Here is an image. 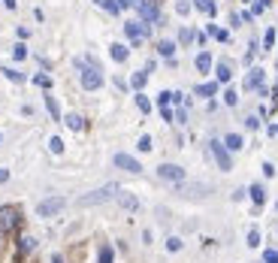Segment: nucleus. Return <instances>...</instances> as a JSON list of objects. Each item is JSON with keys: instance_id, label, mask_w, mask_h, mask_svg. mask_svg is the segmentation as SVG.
Returning a JSON list of instances; mask_svg holds the SVG:
<instances>
[{"instance_id": "obj_1", "label": "nucleus", "mask_w": 278, "mask_h": 263, "mask_svg": "<svg viewBox=\"0 0 278 263\" xmlns=\"http://www.w3.org/2000/svg\"><path fill=\"white\" fill-rule=\"evenodd\" d=\"M76 67L82 70L79 73V82H82V88L85 91H97L100 85H103V70H100V64L94 61V58H76Z\"/></svg>"}, {"instance_id": "obj_2", "label": "nucleus", "mask_w": 278, "mask_h": 263, "mask_svg": "<svg viewBox=\"0 0 278 263\" xmlns=\"http://www.w3.org/2000/svg\"><path fill=\"white\" fill-rule=\"evenodd\" d=\"M118 191H121V188H118L115 182H112V185H103V188H97V191H91L88 197H79V206H85V209H88V206H100V203H106V200H112V197H115Z\"/></svg>"}, {"instance_id": "obj_3", "label": "nucleus", "mask_w": 278, "mask_h": 263, "mask_svg": "<svg viewBox=\"0 0 278 263\" xmlns=\"http://www.w3.org/2000/svg\"><path fill=\"white\" fill-rule=\"evenodd\" d=\"M18 224H21V212H18V206H0V236L18 230Z\"/></svg>"}, {"instance_id": "obj_4", "label": "nucleus", "mask_w": 278, "mask_h": 263, "mask_svg": "<svg viewBox=\"0 0 278 263\" xmlns=\"http://www.w3.org/2000/svg\"><path fill=\"white\" fill-rule=\"evenodd\" d=\"M124 36L130 39V45H142V39L151 36V24H145V21H127L124 24Z\"/></svg>"}, {"instance_id": "obj_5", "label": "nucleus", "mask_w": 278, "mask_h": 263, "mask_svg": "<svg viewBox=\"0 0 278 263\" xmlns=\"http://www.w3.org/2000/svg\"><path fill=\"white\" fill-rule=\"evenodd\" d=\"M209 148H212V154H215V161H218V167L227 173V170H233V161H230V151H227V145L224 142H218V139H212L209 142Z\"/></svg>"}, {"instance_id": "obj_6", "label": "nucleus", "mask_w": 278, "mask_h": 263, "mask_svg": "<svg viewBox=\"0 0 278 263\" xmlns=\"http://www.w3.org/2000/svg\"><path fill=\"white\" fill-rule=\"evenodd\" d=\"M64 206H67V200H64V197H51V200H42V203L36 206V215H39V218H51V215H58Z\"/></svg>"}, {"instance_id": "obj_7", "label": "nucleus", "mask_w": 278, "mask_h": 263, "mask_svg": "<svg viewBox=\"0 0 278 263\" xmlns=\"http://www.w3.org/2000/svg\"><path fill=\"white\" fill-rule=\"evenodd\" d=\"M157 176H160L163 182H176V185L185 182V170H182L179 164H160V167H157Z\"/></svg>"}, {"instance_id": "obj_8", "label": "nucleus", "mask_w": 278, "mask_h": 263, "mask_svg": "<svg viewBox=\"0 0 278 263\" xmlns=\"http://www.w3.org/2000/svg\"><path fill=\"white\" fill-rule=\"evenodd\" d=\"M263 76H266V73H263L260 67H251L248 76H245V82H242V88H245V91H257V88L263 85Z\"/></svg>"}, {"instance_id": "obj_9", "label": "nucleus", "mask_w": 278, "mask_h": 263, "mask_svg": "<svg viewBox=\"0 0 278 263\" xmlns=\"http://www.w3.org/2000/svg\"><path fill=\"white\" fill-rule=\"evenodd\" d=\"M112 161H115V167H121V170H127V173H142L139 161H136V157H130V154H121V151H118Z\"/></svg>"}, {"instance_id": "obj_10", "label": "nucleus", "mask_w": 278, "mask_h": 263, "mask_svg": "<svg viewBox=\"0 0 278 263\" xmlns=\"http://www.w3.org/2000/svg\"><path fill=\"white\" fill-rule=\"evenodd\" d=\"M30 251H36V239H33V236H21V239H18V254H15V260L27 257Z\"/></svg>"}, {"instance_id": "obj_11", "label": "nucleus", "mask_w": 278, "mask_h": 263, "mask_svg": "<svg viewBox=\"0 0 278 263\" xmlns=\"http://www.w3.org/2000/svg\"><path fill=\"white\" fill-rule=\"evenodd\" d=\"M215 73H218V82H221V85H227V82L233 79V64H230V61H218Z\"/></svg>"}, {"instance_id": "obj_12", "label": "nucleus", "mask_w": 278, "mask_h": 263, "mask_svg": "<svg viewBox=\"0 0 278 263\" xmlns=\"http://www.w3.org/2000/svg\"><path fill=\"white\" fill-rule=\"evenodd\" d=\"M109 55H112V61L124 64V61L130 58V48H127V45H121V42H112V45H109Z\"/></svg>"}, {"instance_id": "obj_13", "label": "nucleus", "mask_w": 278, "mask_h": 263, "mask_svg": "<svg viewBox=\"0 0 278 263\" xmlns=\"http://www.w3.org/2000/svg\"><path fill=\"white\" fill-rule=\"evenodd\" d=\"M194 64H197V70H200V73H209V70L215 67V61H212V55H209V51H200V55L194 58Z\"/></svg>"}, {"instance_id": "obj_14", "label": "nucleus", "mask_w": 278, "mask_h": 263, "mask_svg": "<svg viewBox=\"0 0 278 263\" xmlns=\"http://www.w3.org/2000/svg\"><path fill=\"white\" fill-rule=\"evenodd\" d=\"M64 124L73 130V133H79L82 127H85V121H82V115H76V112H70V115H64Z\"/></svg>"}, {"instance_id": "obj_15", "label": "nucleus", "mask_w": 278, "mask_h": 263, "mask_svg": "<svg viewBox=\"0 0 278 263\" xmlns=\"http://www.w3.org/2000/svg\"><path fill=\"white\" fill-rule=\"evenodd\" d=\"M157 55H160V58H173V55H176V42H173V39H160V42H157Z\"/></svg>"}, {"instance_id": "obj_16", "label": "nucleus", "mask_w": 278, "mask_h": 263, "mask_svg": "<svg viewBox=\"0 0 278 263\" xmlns=\"http://www.w3.org/2000/svg\"><path fill=\"white\" fill-rule=\"evenodd\" d=\"M145 82H148V73H145V70H139V73H133L130 88H133V91H142V88H145Z\"/></svg>"}, {"instance_id": "obj_17", "label": "nucleus", "mask_w": 278, "mask_h": 263, "mask_svg": "<svg viewBox=\"0 0 278 263\" xmlns=\"http://www.w3.org/2000/svg\"><path fill=\"white\" fill-rule=\"evenodd\" d=\"M215 94H218V82H206L197 88V97H215Z\"/></svg>"}, {"instance_id": "obj_18", "label": "nucleus", "mask_w": 278, "mask_h": 263, "mask_svg": "<svg viewBox=\"0 0 278 263\" xmlns=\"http://www.w3.org/2000/svg\"><path fill=\"white\" fill-rule=\"evenodd\" d=\"M224 145H227V151H239V148H242V136H239V133H227Z\"/></svg>"}, {"instance_id": "obj_19", "label": "nucleus", "mask_w": 278, "mask_h": 263, "mask_svg": "<svg viewBox=\"0 0 278 263\" xmlns=\"http://www.w3.org/2000/svg\"><path fill=\"white\" fill-rule=\"evenodd\" d=\"M194 6H197L200 12H206V15H215V12H218L215 0H194Z\"/></svg>"}, {"instance_id": "obj_20", "label": "nucleus", "mask_w": 278, "mask_h": 263, "mask_svg": "<svg viewBox=\"0 0 278 263\" xmlns=\"http://www.w3.org/2000/svg\"><path fill=\"white\" fill-rule=\"evenodd\" d=\"M0 73H3L9 82H15V85H21V82H24V73H18V70H12V67H3Z\"/></svg>"}, {"instance_id": "obj_21", "label": "nucleus", "mask_w": 278, "mask_h": 263, "mask_svg": "<svg viewBox=\"0 0 278 263\" xmlns=\"http://www.w3.org/2000/svg\"><path fill=\"white\" fill-rule=\"evenodd\" d=\"M45 109H48V115H51L54 121H61V106H58L54 97H45Z\"/></svg>"}, {"instance_id": "obj_22", "label": "nucleus", "mask_w": 278, "mask_h": 263, "mask_svg": "<svg viewBox=\"0 0 278 263\" xmlns=\"http://www.w3.org/2000/svg\"><path fill=\"white\" fill-rule=\"evenodd\" d=\"M251 200H254L257 206L266 203V191H263V185H251Z\"/></svg>"}, {"instance_id": "obj_23", "label": "nucleus", "mask_w": 278, "mask_h": 263, "mask_svg": "<svg viewBox=\"0 0 278 263\" xmlns=\"http://www.w3.org/2000/svg\"><path fill=\"white\" fill-rule=\"evenodd\" d=\"M97 6H103L109 15H118L121 12V6H118V0H97Z\"/></svg>"}, {"instance_id": "obj_24", "label": "nucleus", "mask_w": 278, "mask_h": 263, "mask_svg": "<svg viewBox=\"0 0 278 263\" xmlns=\"http://www.w3.org/2000/svg\"><path fill=\"white\" fill-rule=\"evenodd\" d=\"M275 39H278L275 27H269V30L263 33V48H275Z\"/></svg>"}, {"instance_id": "obj_25", "label": "nucleus", "mask_w": 278, "mask_h": 263, "mask_svg": "<svg viewBox=\"0 0 278 263\" xmlns=\"http://www.w3.org/2000/svg\"><path fill=\"white\" fill-rule=\"evenodd\" d=\"M209 33H212L215 39H221V42H230V33H227V30H221V27H215V24H209Z\"/></svg>"}, {"instance_id": "obj_26", "label": "nucleus", "mask_w": 278, "mask_h": 263, "mask_svg": "<svg viewBox=\"0 0 278 263\" xmlns=\"http://www.w3.org/2000/svg\"><path fill=\"white\" fill-rule=\"evenodd\" d=\"M12 58H15V61H24V58H27V45H24V42H15V45H12Z\"/></svg>"}, {"instance_id": "obj_27", "label": "nucleus", "mask_w": 278, "mask_h": 263, "mask_svg": "<svg viewBox=\"0 0 278 263\" xmlns=\"http://www.w3.org/2000/svg\"><path fill=\"white\" fill-rule=\"evenodd\" d=\"M257 51H260V45H257V42L251 39V42H248V51H245V64H251V61L257 58Z\"/></svg>"}, {"instance_id": "obj_28", "label": "nucleus", "mask_w": 278, "mask_h": 263, "mask_svg": "<svg viewBox=\"0 0 278 263\" xmlns=\"http://www.w3.org/2000/svg\"><path fill=\"white\" fill-rule=\"evenodd\" d=\"M179 42H182V45H191V42H194V30H191V27H185V30L179 33Z\"/></svg>"}, {"instance_id": "obj_29", "label": "nucleus", "mask_w": 278, "mask_h": 263, "mask_svg": "<svg viewBox=\"0 0 278 263\" xmlns=\"http://www.w3.org/2000/svg\"><path fill=\"white\" fill-rule=\"evenodd\" d=\"M33 85H39V88H51V79H48L45 73H36V76H33Z\"/></svg>"}, {"instance_id": "obj_30", "label": "nucleus", "mask_w": 278, "mask_h": 263, "mask_svg": "<svg viewBox=\"0 0 278 263\" xmlns=\"http://www.w3.org/2000/svg\"><path fill=\"white\" fill-rule=\"evenodd\" d=\"M224 103H227V106H236V103H239V94H236L233 88H227V91H224Z\"/></svg>"}, {"instance_id": "obj_31", "label": "nucleus", "mask_w": 278, "mask_h": 263, "mask_svg": "<svg viewBox=\"0 0 278 263\" xmlns=\"http://www.w3.org/2000/svg\"><path fill=\"white\" fill-rule=\"evenodd\" d=\"M136 106H139L142 112H151V100H148L145 94H136Z\"/></svg>"}, {"instance_id": "obj_32", "label": "nucleus", "mask_w": 278, "mask_h": 263, "mask_svg": "<svg viewBox=\"0 0 278 263\" xmlns=\"http://www.w3.org/2000/svg\"><path fill=\"white\" fill-rule=\"evenodd\" d=\"M118 200H121V206H124V209H130V212L136 209V197H130V194H121Z\"/></svg>"}, {"instance_id": "obj_33", "label": "nucleus", "mask_w": 278, "mask_h": 263, "mask_svg": "<svg viewBox=\"0 0 278 263\" xmlns=\"http://www.w3.org/2000/svg\"><path fill=\"white\" fill-rule=\"evenodd\" d=\"M248 245H251V248H257V245H260V230H257V227H251V230H248Z\"/></svg>"}, {"instance_id": "obj_34", "label": "nucleus", "mask_w": 278, "mask_h": 263, "mask_svg": "<svg viewBox=\"0 0 278 263\" xmlns=\"http://www.w3.org/2000/svg\"><path fill=\"white\" fill-rule=\"evenodd\" d=\"M269 6H272V0H257V3L251 6V15H260V12H263V9H269Z\"/></svg>"}, {"instance_id": "obj_35", "label": "nucleus", "mask_w": 278, "mask_h": 263, "mask_svg": "<svg viewBox=\"0 0 278 263\" xmlns=\"http://www.w3.org/2000/svg\"><path fill=\"white\" fill-rule=\"evenodd\" d=\"M173 103V91H160L157 94V106H170Z\"/></svg>"}, {"instance_id": "obj_36", "label": "nucleus", "mask_w": 278, "mask_h": 263, "mask_svg": "<svg viewBox=\"0 0 278 263\" xmlns=\"http://www.w3.org/2000/svg\"><path fill=\"white\" fill-rule=\"evenodd\" d=\"M48 148H51V154H61V151H64V142H61L58 136H51V139H48Z\"/></svg>"}, {"instance_id": "obj_37", "label": "nucleus", "mask_w": 278, "mask_h": 263, "mask_svg": "<svg viewBox=\"0 0 278 263\" xmlns=\"http://www.w3.org/2000/svg\"><path fill=\"white\" fill-rule=\"evenodd\" d=\"M166 251H182V239L179 236H170L166 239Z\"/></svg>"}, {"instance_id": "obj_38", "label": "nucleus", "mask_w": 278, "mask_h": 263, "mask_svg": "<svg viewBox=\"0 0 278 263\" xmlns=\"http://www.w3.org/2000/svg\"><path fill=\"white\" fill-rule=\"evenodd\" d=\"M263 263H278V248H266L263 251Z\"/></svg>"}, {"instance_id": "obj_39", "label": "nucleus", "mask_w": 278, "mask_h": 263, "mask_svg": "<svg viewBox=\"0 0 278 263\" xmlns=\"http://www.w3.org/2000/svg\"><path fill=\"white\" fill-rule=\"evenodd\" d=\"M97 263H112V248H109V245H103V248H100V260Z\"/></svg>"}, {"instance_id": "obj_40", "label": "nucleus", "mask_w": 278, "mask_h": 263, "mask_svg": "<svg viewBox=\"0 0 278 263\" xmlns=\"http://www.w3.org/2000/svg\"><path fill=\"white\" fill-rule=\"evenodd\" d=\"M139 151H151V136L145 133V136H139V145H136Z\"/></svg>"}, {"instance_id": "obj_41", "label": "nucleus", "mask_w": 278, "mask_h": 263, "mask_svg": "<svg viewBox=\"0 0 278 263\" xmlns=\"http://www.w3.org/2000/svg\"><path fill=\"white\" fill-rule=\"evenodd\" d=\"M176 12H179V15H188V12H191V3H188V0H179V3H176Z\"/></svg>"}, {"instance_id": "obj_42", "label": "nucleus", "mask_w": 278, "mask_h": 263, "mask_svg": "<svg viewBox=\"0 0 278 263\" xmlns=\"http://www.w3.org/2000/svg\"><path fill=\"white\" fill-rule=\"evenodd\" d=\"M245 127H248V130H257V127H260V118H257V115H248V118H245Z\"/></svg>"}, {"instance_id": "obj_43", "label": "nucleus", "mask_w": 278, "mask_h": 263, "mask_svg": "<svg viewBox=\"0 0 278 263\" xmlns=\"http://www.w3.org/2000/svg\"><path fill=\"white\" fill-rule=\"evenodd\" d=\"M160 115H163V121H173L176 115H173V109L170 106H160Z\"/></svg>"}, {"instance_id": "obj_44", "label": "nucleus", "mask_w": 278, "mask_h": 263, "mask_svg": "<svg viewBox=\"0 0 278 263\" xmlns=\"http://www.w3.org/2000/svg\"><path fill=\"white\" fill-rule=\"evenodd\" d=\"M263 176L272 179V176H275V167H272V164H263Z\"/></svg>"}, {"instance_id": "obj_45", "label": "nucleus", "mask_w": 278, "mask_h": 263, "mask_svg": "<svg viewBox=\"0 0 278 263\" xmlns=\"http://www.w3.org/2000/svg\"><path fill=\"white\" fill-rule=\"evenodd\" d=\"M230 24H233V27H239V24H242V18H239V12H233V15H230Z\"/></svg>"}, {"instance_id": "obj_46", "label": "nucleus", "mask_w": 278, "mask_h": 263, "mask_svg": "<svg viewBox=\"0 0 278 263\" xmlns=\"http://www.w3.org/2000/svg\"><path fill=\"white\" fill-rule=\"evenodd\" d=\"M6 179H9V170H3V167H0V182H6Z\"/></svg>"}, {"instance_id": "obj_47", "label": "nucleus", "mask_w": 278, "mask_h": 263, "mask_svg": "<svg viewBox=\"0 0 278 263\" xmlns=\"http://www.w3.org/2000/svg\"><path fill=\"white\" fill-rule=\"evenodd\" d=\"M3 3H6V9H15V6H18L15 0H3Z\"/></svg>"}, {"instance_id": "obj_48", "label": "nucleus", "mask_w": 278, "mask_h": 263, "mask_svg": "<svg viewBox=\"0 0 278 263\" xmlns=\"http://www.w3.org/2000/svg\"><path fill=\"white\" fill-rule=\"evenodd\" d=\"M269 136H278V124H272V127H269Z\"/></svg>"}, {"instance_id": "obj_49", "label": "nucleus", "mask_w": 278, "mask_h": 263, "mask_svg": "<svg viewBox=\"0 0 278 263\" xmlns=\"http://www.w3.org/2000/svg\"><path fill=\"white\" fill-rule=\"evenodd\" d=\"M51 263H64V257H61V254H54V257H51Z\"/></svg>"}, {"instance_id": "obj_50", "label": "nucleus", "mask_w": 278, "mask_h": 263, "mask_svg": "<svg viewBox=\"0 0 278 263\" xmlns=\"http://www.w3.org/2000/svg\"><path fill=\"white\" fill-rule=\"evenodd\" d=\"M0 139H3V136H0Z\"/></svg>"}]
</instances>
